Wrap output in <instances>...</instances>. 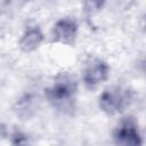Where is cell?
Masks as SVG:
<instances>
[{
    "label": "cell",
    "mask_w": 146,
    "mask_h": 146,
    "mask_svg": "<svg viewBox=\"0 0 146 146\" xmlns=\"http://www.w3.org/2000/svg\"><path fill=\"white\" fill-rule=\"evenodd\" d=\"M76 92V78L70 72H60L46 89V98L54 108L66 113L74 108Z\"/></svg>",
    "instance_id": "6da1fadb"
},
{
    "label": "cell",
    "mask_w": 146,
    "mask_h": 146,
    "mask_svg": "<svg viewBox=\"0 0 146 146\" xmlns=\"http://www.w3.org/2000/svg\"><path fill=\"white\" fill-rule=\"evenodd\" d=\"M133 100V91L122 86H111L99 96V107L107 115L122 113Z\"/></svg>",
    "instance_id": "7a4b0ae2"
},
{
    "label": "cell",
    "mask_w": 146,
    "mask_h": 146,
    "mask_svg": "<svg viewBox=\"0 0 146 146\" xmlns=\"http://www.w3.org/2000/svg\"><path fill=\"white\" fill-rule=\"evenodd\" d=\"M114 146H143L137 121L132 116L123 117L113 132Z\"/></svg>",
    "instance_id": "3957f363"
},
{
    "label": "cell",
    "mask_w": 146,
    "mask_h": 146,
    "mask_svg": "<svg viewBox=\"0 0 146 146\" xmlns=\"http://www.w3.org/2000/svg\"><path fill=\"white\" fill-rule=\"evenodd\" d=\"M110 67L106 62L97 57H90L83 67L82 80L87 89H96L100 83L107 80Z\"/></svg>",
    "instance_id": "277c9868"
},
{
    "label": "cell",
    "mask_w": 146,
    "mask_h": 146,
    "mask_svg": "<svg viewBox=\"0 0 146 146\" xmlns=\"http://www.w3.org/2000/svg\"><path fill=\"white\" fill-rule=\"evenodd\" d=\"M78 35V24L74 19L65 17L59 19L52 30V40L58 43L72 46Z\"/></svg>",
    "instance_id": "5b68a950"
},
{
    "label": "cell",
    "mask_w": 146,
    "mask_h": 146,
    "mask_svg": "<svg viewBox=\"0 0 146 146\" xmlns=\"http://www.w3.org/2000/svg\"><path fill=\"white\" fill-rule=\"evenodd\" d=\"M43 39L44 36H43L41 29L38 25H30L25 29L19 40V48L24 52L34 51L40 47Z\"/></svg>",
    "instance_id": "8992f818"
},
{
    "label": "cell",
    "mask_w": 146,
    "mask_h": 146,
    "mask_svg": "<svg viewBox=\"0 0 146 146\" xmlns=\"http://www.w3.org/2000/svg\"><path fill=\"white\" fill-rule=\"evenodd\" d=\"M34 98L30 95L24 96L23 98H21L17 102V106H16V112L17 115H19L21 117H30L34 111H35V103H34Z\"/></svg>",
    "instance_id": "52a82bcc"
},
{
    "label": "cell",
    "mask_w": 146,
    "mask_h": 146,
    "mask_svg": "<svg viewBox=\"0 0 146 146\" xmlns=\"http://www.w3.org/2000/svg\"><path fill=\"white\" fill-rule=\"evenodd\" d=\"M13 146H33V141L29 135L21 130H15L10 136Z\"/></svg>",
    "instance_id": "ba28073f"
}]
</instances>
